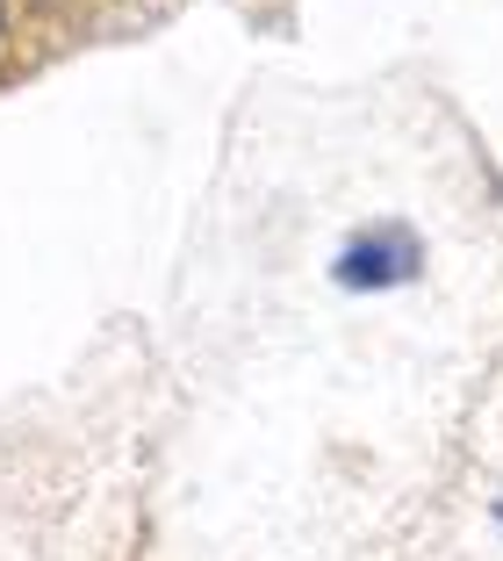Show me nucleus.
Returning <instances> with one entry per match:
<instances>
[{"label":"nucleus","instance_id":"2","mask_svg":"<svg viewBox=\"0 0 503 561\" xmlns=\"http://www.w3.org/2000/svg\"><path fill=\"white\" fill-rule=\"evenodd\" d=\"M0 30H8V0H0Z\"/></svg>","mask_w":503,"mask_h":561},{"label":"nucleus","instance_id":"1","mask_svg":"<svg viewBox=\"0 0 503 561\" xmlns=\"http://www.w3.org/2000/svg\"><path fill=\"white\" fill-rule=\"evenodd\" d=\"M418 266H424V252H418L410 231H367V238H353V245L339 252L345 288H396V280H410Z\"/></svg>","mask_w":503,"mask_h":561}]
</instances>
